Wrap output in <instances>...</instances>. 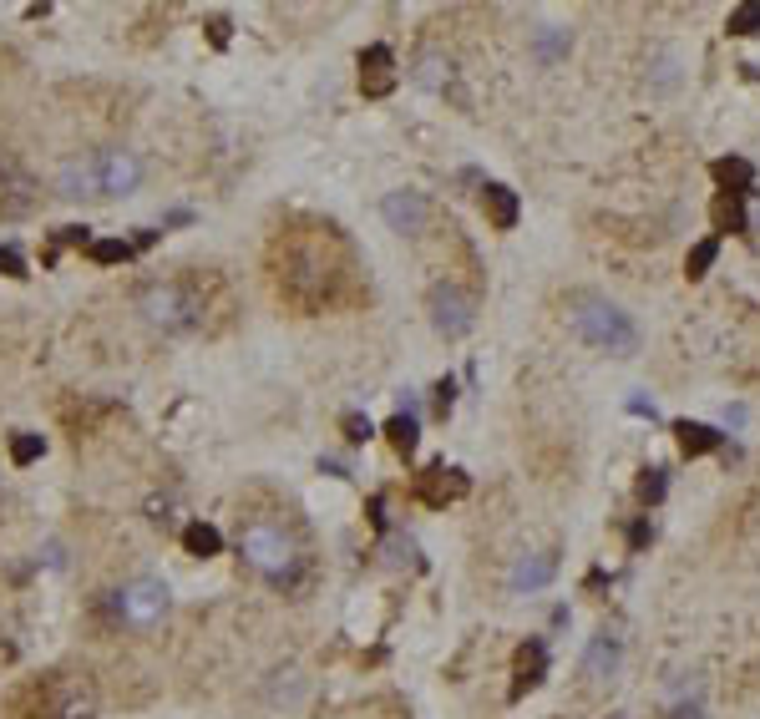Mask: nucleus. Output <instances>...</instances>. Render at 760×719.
<instances>
[{
    "instance_id": "nucleus-12",
    "label": "nucleus",
    "mask_w": 760,
    "mask_h": 719,
    "mask_svg": "<svg viewBox=\"0 0 760 719\" xmlns=\"http://www.w3.org/2000/svg\"><path fill=\"white\" fill-rule=\"evenodd\" d=\"M396 87V56L391 46H365L360 51V92L365 97H386Z\"/></svg>"
},
{
    "instance_id": "nucleus-27",
    "label": "nucleus",
    "mask_w": 760,
    "mask_h": 719,
    "mask_svg": "<svg viewBox=\"0 0 760 719\" xmlns=\"http://www.w3.org/2000/svg\"><path fill=\"white\" fill-rule=\"evenodd\" d=\"M41 451H46L41 436H16V441H11V461H16V466H31Z\"/></svg>"
},
{
    "instance_id": "nucleus-5",
    "label": "nucleus",
    "mask_w": 760,
    "mask_h": 719,
    "mask_svg": "<svg viewBox=\"0 0 760 719\" xmlns=\"http://www.w3.org/2000/svg\"><path fill=\"white\" fill-rule=\"evenodd\" d=\"M568 314H573V330H578L593 350H608V355H634V350H639V330H634V319H629L619 304L593 299V294H578Z\"/></svg>"
},
{
    "instance_id": "nucleus-30",
    "label": "nucleus",
    "mask_w": 760,
    "mask_h": 719,
    "mask_svg": "<svg viewBox=\"0 0 760 719\" xmlns=\"http://www.w3.org/2000/svg\"><path fill=\"white\" fill-rule=\"evenodd\" d=\"M411 552H416V547H411V537H391V563H416Z\"/></svg>"
},
{
    "instance_id": "nucleus-22",
    "label": "nucleus",
    "mask_w": 760,
    "mask_h": 719,
    "mask_svg": "<svg viewBox=\"0 0 760 719\" xmlns=\"http://www.w3.org/2000/svg\"><path fill=\"white\" fill-rule=\"evenodd\" d=\"M664 492H669L664 466H649V471L639 476V502H644V507H659V502H664Z\"/></svg>"
},
{
    "instance_id": "nucleus-10",
    "label": "nucleus",
    "mask_w": 760,
    "mask_h": 719,
    "mask_svg": "<svg viewBox=\"0 0 760 719\" xmlns=\"http://www.w3.org/2000/svg\"><path fill=\"white\" fill-rule=\"evenodd\" d=\"M380 218H386L396 233H421L431 223V203L421 193H411V188H396V193L380 198Z\"/></svg>"
},
{
    "instance_id": "nucleus-35",
    "label": "nucleus",
    "mask_w": 760,
    "mask_h": 719,
    "mask_svg": "<svg viewBox=\"0 0 760 719\" xmlns=\"http://www.w3.org/2000/svg\"><path fill=\"white\" fill-rule=\"evenodd\" d=\"M629 542L644 547V542H649V522H634V527H629Z\"/></svg>"
},
{
    "instance_id": "nucleus-13",
    "label": "nucleus",
    "mask_w": 760,
    "mask_h": 719,
    "mask_svg": "<svg viewBox=\"0 0 760 719\" xmlns=\"http://www.w3.org/2000/svg\"><path fill=\"white\" fill-rule=\"evenodd\" d=\"M619 664H624V644H619V633H598L593 644H588V654H583V674H588V684H614Z\"/></svg>"
},
{
    "instance_id": "nucleus-8",
    "label": "nucleus",
    "mask_w": 760,
    "mask_h": 719,
    "mask_svg": "<svg viewBox=\"0 0 760 719\" xmlns=\"http://www.w3.org/2000/svg\"><path fill=\"white\" fill-rule=\"evenodd\" d=\"M41 203V183L31 178V168L21 157L0 152V218H26Z\"/></svg>"
},
{
    "instance_id": "nucleus-19",
    "label": "nucleus",
    "mask_w": 760,
    "mask_h": 719,
    "mask_svg": "<svg viewBox=\"0 0 760 719\" xmlns=\"http://www.w3.org/2000/svg\"><path fill=\"white\" fill-rule=\"evenodd\" d=\"M183 547H188L193 557H218V552H223V537H218V527H208V522H188V527H183Z\"/></svg>"
},
{
    "instance_id": "nucleus-33",
    "label": "nucleus",
    "mask_w": 760,
    "mask_h": 719,
    "mask_svg": "<svg viewBox=\"0 0 760 719\" xmlns=\"http://www.w3.org/2000/svg\"><path fill=\"white\" fill-rule=\"evenodd\" d=\"M669 719H705V709H700V704H674Z\"/></svg>"
},
{
    "instance_id": "nucleus-31",
    "label": "nucleus",
    "mask_w": 760,
    "mask_h": 719,
    "mask_svg": "<svg viewBox=\"0 0 760 719\" xmlns=\"http://www.w3.org/2000/svg\"><path fill=\"white\" fill-rule=\"evenodd\" d=\"M370 431H375V426H370L365 416H345V436H350V441H365Z\"/></svg>"
},
{
    "instance_id": "nucleus-14",
    "label": "nucleus",
    "mask_w": 760,
    "mask_h": 719,
    "mask_svg": "<svg viewBox=\"0 0 760 719\" xmlns=\"http://www.w3.org/2000/svg\"><path fill=\"white\" fill-rule=\"evenodd\" d=\"M543 669H548V649H543V638H532V644L517 649V679H512V699H522L527 689H538L543 684Z\"/></svg>"
},
{
    "instance_id": "nucleus-1",
    "label": "nucleus",
    "mask_w": 760,
    "mask_h": 719,
    "mask_svg": "<svg viewBox=\"0 0 760 719\" xmlns=\"http://www.w3.org/2000/svg\"><path fill=\"white\" fill-rule=\"evenodd\" d=\"M330 223H320V233H310V238H289V254L279 259V294H289L294 304H304V309H320V304H330L335 299V279H340V269L330 264V254H320L325 244H330Z\"/></svg>"
},
{
    "instance_id": "nucleus-28",
    "label": "nucleus",
    "mask_w": 760,
    "mask_h": 719,
    "mask_svg": "<svg viewBox=\"0 0 760 719\" xmlns=\"http://www.w3.org/2000/svg\"><path fill=\"white\" fill-rule=\"evenodd\" d=\"M431 406H436V416H446V411L456 406V385H451V380H441V385H436V395H431Z\"/></svg>"
},
{
    "instance_id": "nucleus-11",
    "label": "nucleus",
    "mask_w": 760,
    "mask_h": 719,
    "mask_svg": "<svg viewBox=\"0 0 760 719\" xmlns=\"http://www.w3.org/2000/svg\"><path fill=\"white\" fill-rule=\"evenodd\" d=\"M467 492H472V482H467V471H456V466H431V471L416 476V497L426 507H446V502L467 497Z\"/></svg>"
},
{
    "instance_id": "nucleus-4",
    "label": "nucleus",
    "mask_w": 760,
    "mask_h": 719,
    "mask_svg": "<svg viewBox=\"0 0 760 719\" xmlns=\"http://www.w3.org/2000/svg\"><path fill=\"white\" fill-rule=\"evenodd\" d=\"M137 309L152 330L163 335H198L208 319V299L193 279H158L137 294Z\"/></svg>"
},
{
    "instance_id": "nucleus-3",
    "label": "nucleus",
    "mask_w": 760,
    "mask_h": 719,
    "mask_svg": "<svg viewBox=\"0 0 760 719\" xmlns=\"http://www.w3.org/2000/svg\"><path fill=\"white\" fill-rule=\"evenodd\" d=\"M239 552H244V563L259 578H269L274 588H294L304 578V547L294 542V532L284 522H264V517L249 522L239 532Z\"/></svg>"
},
{
    "instance_id": "nucleus-15",
    "label": "nucleus",
    "mask_w": 760,
    "mask_h": 719,
    "mask_svg": "<svg viewBox=\"0 0 760 719\" xmlns=\"http://www.w3.org/2000/svg\"><path fill=\"white\" fill-rule=\"evenodd\" d=\"M553 573H558L553 552H532V557H522V563L512 568V593H538V588L553 583Z\"/></svg>"
},
{
    "instance_id": "nucleus-7",
    "label": "nucleus",
    "mask_w": 760,
    "mask_h": 719,
    "mask_svg": "<svg viewBox=\"0 0 760 719\" xmlns=\"http://www.w3.org/2000/svg\"><path fill=\"white\" fill-rule=\"evenodd\" d=\"M426 309H431V325H436L446 340H462V335L477 325V299H472L467 289H456V284H436L431 299H426Z\"/></svg>"
},
{
    "instance_id": "nucleus-18",
    "label": "nucleus",
    "mask_w": 760,
    "mask_h": 719,
    "mask_svg": "<svg viewBox=\"0 0 760 719\" xmlns=\"http://www.w3.org/2000/svg\"><path fill=\"white\" fill-rule=\"evenodd\" d=\"M710 173H715V183H725L730 193H745V188L755 183V168L745 163V157H720Z\"/></svg>"
},
{
    "instance_id": "nucleus-2",
    "label": "nucleus",
    "mask_w": 760,
    "mask_h": 719,
    "mask_svg": "<svg viewBox=\"0 0 760 719\" xmlns=\"http://www.w3.org/2000/svg\"><path fill=\"white\" fill-rule=\"evenodd\" d=\"M21 709H31L36 719H97L102 694H97L92 674L56 669V674H41L36 684H26L16 694V714Z\"/></svg>"
},
{
    "instance_id": "nucleus-6",
    "label": "nucleus",
    "mask_w": 760,
    "mask_h": 719,
    "mask_svg": "<svg viewBox=\"0 0 760 719\" xmlns=\"http://www.w3.org/2000/svg\"><path fill=\"white\" fill-rule=\"evenodd\" d=\"M112 613H117V623L152 628V623H163V613H168V588L158 578H137V583H127V588L112 593Z\"/></svg>"
},
{
    "instance_id": "nucleus-26",
    "label": "nucleus",
    "mask_w": 760,
    "mask_h": 719,
    "mask_svg": "<svg viewBox=\"0 0 760 719\" xmlns=\"http://www.w3.org/2000/svg\"><path fill=\"white\" fill-rule=\"evenodd\" d=\"M416 76H421L426 87H446V82H451V61H441V56H426Z\"/></svg>"
},
{
    "instance_id": "nucleus-34",
    "label": "nucleus",
    "mask_w": 760,
    "mask_h": 719,
    "mask_svg": "<svg viewBox=\"0 0 760 719\" xmlns=\"http://www.w3.org/2000/svg\"><path fill=\"white\" fill-rule=\"evenodd\" d=\"M208 36H213V46H223V41H228V21L213 16V21H208Z\"/></svg>"
},
{
    "instance_id": "nucleus-21",
    "label": "nucleus",
    "mask_w": 760,
    "mask_h": 719,
    "mask_svg": "<svg viewBox=\"0 0 760 719\" xmlns=\"http://www.w3.org/2000/svg\"><path fill=\"white\" fill-rule=\"evenodd\" d=\"M386 436H391V446H396L401 456H411V451H416V441H421V431H416V421H411L406 411H401V416H391Z\"/></svg>"
},
{
    "instance_id": "nucleus-29",
    "label": "nucleus",
    "mask_w": 760,
    "mask_h": 719,
    "mask_svg": "<svg viewBox=\"0 0 760 719\" xmlns=\"http://www.w3.org/2000/svg\"><path fill=\"white\" fill-rule=\"evenodd\" d=\"M0 274H11V279H21V274H26V259H21L16 249H0Z\"/></svg>"
},
{
    "instance_id": "nucleus-17",
    "label": "nucleus",
    "mask_w": 760,
    "mask_h": 719,
    "mask_svg": "<svg viewBox=\"0 0 760 719\" xmlns=\"http://www.w3.org/2000/svg\"><path fill=\"white\" fill-rule=\"evenodd\" d=\"M674 436H679V451H684V456H710V451L725 446V436H720L715 426H700V421H679Z\"/></svg>"
},
{
    "instance_id": "nucleus-24",
    "label": "nucleus",
    "mask_w": 760,
    "mask_h": 719,
    "mask_svg": "<svg viewBox=\"0 0 760 719\" xmlns=\"http://www.w3.org/2000/svg\"><path fill=\"white\" fill-rule=\"evenodd\" d=\"M92 259H97V264H127V259H132V244H122V238H102V244H92Z\"/></svg>"
},
{
    "instance_id": "nucleus-20",
    "label": "nucleus",
    "mask_w": 760,
    "mask_h": 719,
    "mask_svg": "<svg viewBox=\"0 0 760 719\" xmlns=\"http://www.w3.org/2000/svg\"><path fill=\"white\" fill-rule=\"evenodd\" d=\"M715 259H720V238H700V244L690 249V259H684V274H690V279H705Z\"/></svg>"
},
{
    "instance_id": "nucleus-23",
    "label": "nucleus",
    "mask_w": 760,
    "mask_h": 719,
    "mask_svg": "<svg viewBox=\"0 0 760 719\" xmlns=\"http://www.w3.org/2000/svg\"><path fill=\"white\" fill-rule=\"evenodd\" d=\"M715 223H720V228H730V233H740V228H745L740 193H720V198H715Z\"/></svg>"
},
{
    "instance_id": "nucleus-16",
    "label": "nucleus",
    "mask_w": 760,
    "mask_h": 719,
    "mask_svg": "<svg viewBox=\"0 0 760 719\" xmlns=\"http://www.w3.org/2000/svg\"><path fill=\"white\" fill-rule=\"evenodd\" d=\"M482 208H487L492 228H517V213H522V203H517V193H512V188H502V183H487V188H482Z\"/></svg>"
},
{
    "instance_id": "nucleus-32",
    "label": "nucleus",
    "mask_w": 760,
    "mask_h": 719,
    "mask_svg": "<svg viewBox=\"0 0 760 719\" xmlns=\"http://www.w3.org/2000/svg\"><path fill=\"white\" fill-rule=\"evenodd\" d=\"M629 411H634V416H649V421L659 416V411H654V401H649V395H629Z\"/></svg>"
},
{
    "instance_id": "nucleus-9",
    "label": "nucleus",
    "mask_w": 760,
    "mask_h": 719,
    "mask_svg": "<svg viewBox=\"0 0 760 719\" xmlns=\"http://www.w3.org/2000/svg\"><path fill=\"white\" fill-rule=\"evenodd\" d=\"M92 163H97V188H102V198H127V193L142 188V163H137V152L107 147V152H92Z\"/></svg>"
},
{
    "instance_id": "nucleus-25",
    "label": "nucleus",
    "mask_w": 760,
    "mask_h": 719,
    "mask_svg": "<svg viewBox=\"0 0 760 719\" xmlns=\"http://www.w3.org/2000/svg\"><path fill=\"white\" fill-rule=\"evenodd\" d=\"M750 31H760V0H750V6L730 11V36H750Z\"/></svg>"
}]
</instances>
